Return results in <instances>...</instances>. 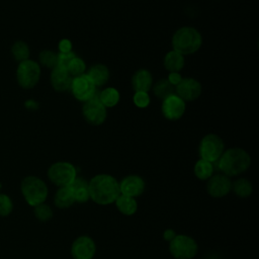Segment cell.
I'll list each match as a JSON object with an SVG mask.
<instances>
[{"mask_svg": "<svg viewBox=\"0 0 259 259\" xmlns=\"http://www.w3.org/2000/svg\"><path fill=\"white\" fill-rule=\"evenodd\" d=\"M99 92H95L93 97L84 102L82 107V114L84 119L91 125L102 124L107 116L106 107L99 101Z\"/></svg>", "mask_w": 259, "mask_h": 259, "instance_id": "9", "label": "cell"}, {"mask_svg": "<svg viewBox=\"0 0 259 259\" xmlns=\"http://www.w3.org/2000/svg\"><path fill=\"white\" fill-rule=\"evenodd\" d=\"M186 109L185 101H183L176 94L165 98L162 102L161 110L165 118L169 120H177L182 117Z\"/></svg>", "mask_w": 259, "mask_h": 259, "instance_id": "15", "label": "cell"}, {"mask_svg": "<svg viewBox=\"0 0 259 259\" xmlns=\"http://www.w3.org/2000/svg\"><path fill=\"white\" fill-rule=\"evenodd\" d=\"M40 66L37 62L27 59L18 63L16 69V81L23 89H32L40 78Z\"/></svg>", "mask_w": 259, "mask_h": 259, "instance_id": "5", "label": "cell"}, {"mask_svg": "<svg viewBox=\"0 0 259 259\" xmlns=\"http://www.w3.org/2000/svg\"><path fill=\"white\" fill-rule=\"evenodd\" d=\"M202 45V36L200 32L191 26H183L178 28L172 36L173 51L182 56L192 55L196 53Z\"/></svg>", "mask_w": 259, "mask_h": 259, "instance_id": "3", "label": "cell"}, {"mask_svg": "<svg viewBox=\"0 0 259 259\" xmlns=\"http://www.w3.org/2000/svg\"><path fill=\"white\" fill-rule=\"evenodd\" d=\"M73 78L67 70L55 67L51 72V84L56 91L63 92L71 88Z\"/></svg>", "mask_w": 259, "mask_h": 259, "instance_id": "16", "label": "cell"}, {"mask_svg": "<svg viewBox=\"0 0 259 259\" xmlns=\"http://www.w3.org/2000/svg\"><path fill=\"white\" fill-rule=\"evenodd\" d=\"M202 92L201 84L193 78H182L181 82L175 86V94L183 101H193L197 99Z\"/></svg>", "mask_w": 259, "mask_h": 259, "instance_id": "12", "label": "cell"}, {"mask_svg": "<svg viewBox=\"0 0 259 259\" xmlns=\"http://www.w3.org/2000/svg\"><path fill=\"white\" fill-rule=\"evenodd\" d=\"M73 190L75 201L79 203H85L90 199L88 181L83 177H76L75 180L70 184Z\"/></svg>", "mask_w": 259, "mask_h": 259, "instance_id": "19", "label": "cell"}, {"mask_svg": "<svg viewBox=\"0 0 259 259\" xmlns=\"http://www.w3.org/2000/svg\"><path fill=\"white\" fill-rule=\"evenodd\" d=\"M0 189H1V183H0Z\"/></svg>", "mask_w": 259, "mask_h": 259, "instance_id": "37", "label": "cell"}, {"mask_svg": "<svg viewBox=\"0 0 259 259\" xmlns=\"http://www.w3.org/2000/svg\"><path fill=\"white\" fill-rule=\"evenodd\" d=\"M176 235L177 234H176V232L173 229H167L163 233V239L169 243V242H171L176 237Z\"/></svg>", "mask_w": 259, "mask_h": 259, "instance_id": "36", "label": "cell"}, {"mask_svg": "<svg viewBox=\"0 0 259 259\" xmlns=\"http://www.w3.org/2000/svg\"><path fill=\"white\" fill-rule=\"evenodd\" d=\"M133 101L136 106H138L140 108H146L150 104V96L147 92L137 91L134 94Z\"/></svg>", "mask_w": 259, "mask_h": 259, "instance_id": "33", "label": "cell"}, {"mask_svg": "<svg viewBox=\"0 0 259 259\" xmlns=\"http://www.w3.org/2000/svg\"><path fill=\"white\" fill-rule=\"evenodd\" d=\"M213 164H217V168L222 174L233 177L244 173L250 167L251 157L241 148H230L224 151L220 159Z\"/></svg>", "mask_w": 259, "mask_h": 259, "instance_id": "2", "label": "cell"}, {"mask_svg": "<svg viewBox=\"0 0 259 259\" xmlns=\"http://www.w3.org/2000/svg\"><path fill=\"white\" fill-rule=\"evenodd\" d=\"M116 208L123 215H133L138 210V202L137 199L131 196H126L123 194H119L116 200L114 201Z\"/></svg>", "mask_w": 259, "mask_h": 259, "instance_id": "21", "label": "cell"}, {"mask_svg": "<svg viewBox=\"0 0 259 259\" xmlns=\"http://www.w3.org/2000/svg\"><path fill=\"white\" fill-rule=\"evenodd\" d=\"M57 58L58 54L51 50H44L39 53L38 56L39 63L49 69H54L55 67H57Z\"/></svg>", "mask_w": 259, "mask_h": 259, "instance_id": "28", "label": "cell"}, {"mask_svg": "<svg viewBox=\"0 0 259 259\" xmlns=\"http://www.w3.org/2000/svg\"><path fill=\"white\" fill-rule=\"evenodd\" d=\"M75 197L72 188L70 185L68 186H60L55 195H54V203L58 208H68L75 203Z\"/></svg>", "mask_w": 259, "mask_h": 259, "instance_id": "18", "label": "cell"}, {"mask_svg": "<svg viewBox=\"0 0 259 259\" xmlns=\"http://www.w3.org/2000/svg\"><path fill=\"white\" fill-rule=\"evenodd\" d=\"M48 177L57 186H68L77 177L75 166L69 162H56L48 169Z\"/></svg>", "mask_w": 259, "mask_h": 259, "instance_id": "8", "label": "cell"}, {"mask_svg": "<svg viewBox=\"0 0 259 259\" xmlns=\"http://www.w3.org/2000/svg\"><path fill=\"white\" fill-rule=\"evenodd\" d=\"M59 51L60 53H68L72 51V42L68 38H63L59 42Z\"/></svg>", "mask_w": 259, "mask_h": 259, "instance_id": "34", "label": "cell"}, {"mask_svg": "<svg viewBox=\"0 0 259 259\" xmlns=\"http://www.w3.org/2000/svg\"><path fill=\"white\" fill-rule=\"evenodd\" d=\"M153 91L156 97L164 100L165 98L175 94V86L170 84L167 79H161L153 86Z\"/></svg>", "mask_w": 259, "mask_h": 259, "instance_id": "25", "label": "cell"}, {"mask_svg": "<svg viewBox=\"0 0 259 259\" xmlns=\"http://www.w3.org/2000/svg\"><path fill=\"white\" fill-rule=\"evenodd\" d=\"M21 193L30 206L44 203L49 194V188L44 180L36 176H26L20 184Z\"/></svg>", "mask_w": 259, "mask_h": 259, "instance_id": "4", "label": "cell"}, {"mask_svg": "<svg viewBox=\"0 0 259 259\" xmlns=\"http://www.w3.org/2000/svg\"><path fill=\"white\" fill-rule=\"evenodd\" d=\"M119 92L113 87H107L99 92V101L105 107H113L119 101Z\"/></svg>", "mask_w": 259, "mask_h": 259, "instance_id": "26", "label": "cell"}, {"mask_svg": "<svg viewBox=\"0 0 259 259\" xmlns=\"http://www.w3.org/2000/svg\"><path fill=\"white\" fill-rule=\"evenodd\" d=\"M13 209L11 198L4 193H0V217H7Z\"/></svg>", "mask_w": 259, "mask_h": 259, "instance_id": "31", "label": "cell"}, {"mask_svg": "<svg viewBox=\"0 0 259 259\" xmlns=\"http://www.w3.org/2000/svg\"><path fill=\"white\" fill-rule=\"evenodd\" d=\"M225 151V145L221 137L215 134L204 136L198 146V154L200 159L215 163Z\"/></svg>", "mask_w": 259, "mask_h": 259, "instance_id": "7", "label": "cell"}, {"mask_svg": "<svg viewBox=\"0 0 259 259\" xmlns=\"http://www.w3.org/2000/svg\"><path fill=\"white\" fill-rule=\"evenodd\" d=\"M85 70H86L85 62L81 58H78L77 56L70 62L69 66L67 68V71L71 75V77L80 76V75L84 74Z\"/></svg>", "mask_w": 259, "mask_h": 259, "instance_id": "29", "label": "cell"}, {"mask_svg": "<svg viewBox=\"0 0 259 259\" xmlns=\"http://www.w3.org/2000/svg\"><path fill=\"white\" fill-rule=\"evenodd\" d=\"M145 189H146L145 180L139 175L131 174L123 177L119 181L120 194H123L126 196L137 198L144 193Z\"/></svg>", "mask_w": 259, "mask_h": 259, "instance_id": "14", "label": "cell"}, {"mask_svg": "<svg viewBox=\"0 0 259 259\" xmlns=\"http://www.w3.org/2000/svg\"><path fill=\"white\" fill-rule=\"evenodd\" d=\"M11 54L15 61L18 63L25 61L29 57V48L26 42L22 40L15 41L11 47Z\"/></svg>", "mask_w": 259, "mask_h": 259, "instance_id": "27", "label": "cell"}, {"mask_svg": "<svg viewBox=\"0 0 259 259\" xmlns=\"http://www.w3.org/2000/svg\"><path fill=\"white\" fill-rule=\"evenodd\" d=\"M164 67L170 72H179L184 67V56L181 54L170 51L164 57Z\"/></svg>", "mask_w": 259, "mask_h": 259, "instance_id": "22", "label": "cell"}, {"mask_svg": "<svg viewBox=\"0 0 259 259\" xmlns=\"http://www.w3.org/2000/svg\"><path fill=\"white\" fill-rule=\"evenodd\" d=\"M76 57V54L71 51L68 53H59L58 58H57V67L67 70L70 62Z\"/></svg>", "mask_w": 259, "mask_h": 259, "instance_id": "32", "label": "cell"}, {"mask_svg": "<svg viewBox=\"0 0 259 259\" xmlns=\"http://www.w3.org/2000/svg\"><path fill=\"white\" fill-rule=\"evenodd\" d=\"M87 75L96 87L103 86L109 80V70L103 64H95L91 66Z\"/></svg>", "mask_w": 259, "mask_h": 259, "instance_id": "20", "label": "cell"}, {"mask_svg": "<svg viewBox=\"0 0 259 259\" xmlns=\"http://www.w3.org/2000/svg\"><path fill=\"white\" fill-rule=\"evenodd\" d=\"M167 80L170 82V84H172L173 86H177L181 80H182V77L181 75L179 74V72H170L169 75H168V78Z\"/></svg>", "mask_w": 259, "mask_h": 259, "instance_id": "35", "label": "cell"}, {"mask_svg": "<svg viewBox=\"0 0 259 259\" xmlns=\"http://www.w3.org/2000/svg\"><path fill=\"white\" fill-rule=\"evenodd\" d=\"M206 191L207 193L214 198H222L229 194L231 191L232 181L230 177L225 174H215L212 175L208 180H206Z\"/></svg>", "mask_w": 259, "mask_h": 259, "instance_id": "13", "label": "cell"}, {"mask_svg": "<svg viewBox=\"0 0 259 259\" xmlns=\"http://www.w3.org/2000/svg\"><path fill=\"white\" fill-rule=\"evenodd\" d=\"M89 196L92 201L99 205L114 203L119 191V182L109 174H97L88 181Z\"/></svg>", "mask_w": 259, "mask_h": 259, "instance_id": "1", "label": "cell"}, {"mask_svg": "<svg viewBox=\"0 0 259 259\" xmlns=\"http://www.w3.org/2000/svg\"><path fill=\"white\" fill-rule=\"evenodd\" d=\"M70 90L72 91V94L77 100L81 102H86L91 99L95 94L96 86L87 74H82L73 78Z\"/></svg>", "mask_w": 259, "mask_h": 259, "instance_id": "10", "label": "cell"}, {"mask_svg": "<svg viewBox=\"0 0 259 259\" xmlns=\"http://www.w3.org/2000/svg\"><path fill=\"white\" fill-rule=\"evenodd\" d=\"M33 213H34L35 218L38 221H40V222H48V221H50L53 218V214H54L51 206L46 204L45 202L34 206Z\"/></svg>", "mask_w": 259, "mask_h": 259, "instance_id": "30", "label": "cell"}, {"mask_svg": "<svg viewBox=\"0 0 259 259\" xmlns=\"http://www.w3.org/2000/svg\"><path fill=\"white\" fill-rule=\"evenodd\" d=\"M132 86L136 92H148L153 86L152 74L146 69L138 70L132 77Z\"/></svg>", "mask_w": 259, "mask_h": 259, "instance_id": "17", "label": "cell"}, {"mask_svg": "<svg viewBox=\"0 0 259 259\" xmlns=\"http://www.w3.org/2000/svg\"><path fill=\"white\" fill-rule=\"evenodd\" d=\"M213 170H214L213 163H210L203 159L197 160L193 168V172L196 178L202 181L208 180L213 175Z\"/></svg>", "mask_w": 259, "mask_h": 259, "instance_id": "24", "label": "cell"}, {"mask_svg": "<svg viewBox=\"0 0 259 259\" xmlns=\"http://www.w3.org/2000/svg\"><path fill=\"white\" fill-rule=\"evenodd\" d=\"M96 253V244L94 240L87 236L77 237L71 245V255L73 259H93Z\"/></svg>", "mask_w": 259, "mask_h": 259, "instance_id": "11", "label": "cell"}, {"mask_svg": "<svg viewBox=\"0 0 259 259\" xmlns=\"http://www.w3.org/2000/svg\"><path fill=\"white\" fill-rule=\"evenodd\" d=\"M169 252L175 259H192L198 252V245L192 237L185 234H177L169 242Z\"/></svg>", "mask_w": 259, "mask_h": 259, "instance_id": "6", "label": "cell"}, {"mask_svg": "<svg viewBox=\"0 0 259 259\" xmlns=\"http://www.w3.org/2000/svg\"><path fill=\"white\" fill-rule=\"evenodd\" d=\"M231 191L240 198H247L253 192V185L247 178H238L232 182Z\"/></svg>", "mask_w": 259, "mask_h": 259, "instance_id": "23", "label": "cell"}]
</instances>
